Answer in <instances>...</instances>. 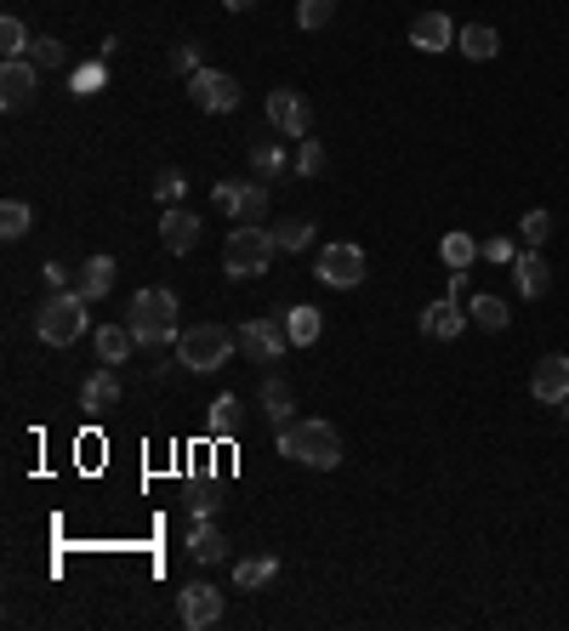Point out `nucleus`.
I'll return each instance as SVG.
<instances>
[{
	"instance_id": "1",
	"label": "nucleus",
	"mask_w": 569,
	"mask_h": 631,
	"mask_svg": "<svg viewBox=\"0 0 569 631\" xmlns=\"http://www.w3.org/2000/svg\"><path fill=\"white\" fill-rule=\"evenodd\" d=\"M274 449H280L285 461H302L313 472H331L342 461V438H336L331 421H285L280 438H274Z\"/></svg>"
},
{
	"instance_id": "2",
	"label": "nucleus",
	"mask_w": 569,
	"mask_h": 631,
	"mask_svg": "<svg viewBox=\"0 0 569 631\" xmlns=\"http://www.w3.org/2000/svg\"><path fill=\"white\" fill-rule=\"evenodd\" d=\"M126 324H132L137 347H165L171 336H177V296H171L165 285L137 290L132 308H126Z\"/></svg>"
},
{
	"instance_id": "3",
	"label": "nucleus",
	"mask_w": 569,
	"mask_h": 631,
	"mask_svg": "<svg viewBox=\"0 0 569 631\" xmlns=\"http://www.w3.org/2000/svg\"><path fill=\"white\" fill-rule=\"evenodd\" d=\"M234 347H239V331H228V324H194V331L177 336V364L194 370V375H206V370H222L234 359Z\"/></svg>"
},
{
	"instance_id": "4",
	"label": "nucleus",
	"mask_w": 569,
	"mask_h": 631,
	"mask_svg": "<svg viewBox=\"0 0 569 631\" xmlns=\"http://www.w3.org/2000/svg\"><path fill=\"white\" fill-rule=\"evenodd\" d=\"M35 336L46 347H69V342H81L86 336V296L81 290H52L35 308Z\"/></svg>"
},
{
	"instance_id": "5",
	"label": "nucleus",
	"mask_w": 569,
	"mask_h": 631,
	"mask_svg": "<svg viewBox=\"0 0 569 631\" xmlns=\"http://www.w3.org/2000/svg\"><path fill=\"white\" fill-rule=\"evenodd\" d=\"M280 257V245L268 228H234L228 245H222V273L228 280H257V273H268Z\"/></svg>"
},
{
	"instance_id": "6",
	"label": "nucleus",
	"mask_w": 569,
	"mask_h": 631,
	"mask_svg": "<svg viewBox=\"0 0 569 631\" xmlns=\"http://www.w3.org/2000/svg\"><path fill=\"white\" fill-rule=\"evenodd\" d=\"M188 97H194V109H206V114H234L239 109V81L228 69H194Z\"/></svg>"
},
{
	"instance_id": "7",
	"label": "nucleus",
	"mask_w": 569,
	"mask_h": 631,
	"mask_svg": "<svg viewBox=\"0 0 569 631\" xmlns=\"http://www.w3.org/2000/svg\"><path fill=\"white\" fill-rule=\"evenodd\" d=\"M239 352L251 364H280L290 352V336H285V319H245L239 324Z\"/></svg>"
},
{
	"instance_id": "8",
	"label": "nucleus",
	"mask_w": 569,
	"mask_h": 631,
	"mask_svg": "<svg viewBox=\"0 0 569 631\" xmlns=\"http://www.w3.org/2000/svg\"><path fill=\"white\" fill-rule=\"evenodd\" d=\"M313 273L331 290H354V285H364V250L359 245H325V250H319V262H313Z\"/></svg>"
},
{
	"instance_id": "9",
	"label": "nucleus",
	"mask_w": 569,
	"mask_h": 631,
	"mask_svg": "<svg viewBox=\"0 0 569 631\" xmlns=\"http://www.w3.org/2000/svg\"><path fill=\"white\" fill-rule=\"evenodd\" d=\"M35 91H40V74H35V63L7 58V69H0V109H7V114H23V109L35 103Z\"/></svg>"
},
{
	"instance_id": "10",
	"label": "nucleus",
	"mask_w": 569,
	"mask_h": 631,
	"mask_svg": "<svg viewBox=\"0 0 569 631\" xmlns=\"http://www.w3.org/2000/svg\"><path fill=\"white\" fill-rule=\"evenodd\" d=\"M177 615H183V626H188V631L217 626V620H222V592H217V586H206V580H194V586H183V592H177Z\"/></svg>"
},
{
	"instance_id": "11",
	"label": "nucleus",
	"mask_w": 569,
	"mask_h": 631,
	"mask_svg": "<svg viewBox=\"0 0 569 631\" xmlns=\"http://www.w3.org/2000/svg\"><path fill=\"white\" fill-rule=\"evenodd\" d=\"M268 125L302 143V137H308V97H302V91H290V86L268 91Z\"/></svg>"
},
{
	"instance_id": "12",
	"label": "nucleus",
	"mask_w": 569,
	"mask_h": 631,
	"mask_svg": "<svg viewBox=\"0 0 569 631\" xmlns=\"http://www.w3.org/2000/svg\"><path fill=\"white\" fill-rule=\"evenodd\" d=\"M530 393L535 404H564L569 398V352H547L530 375Z\"/></svg>"
},
{
	"instance_id": "13",
	"label": "nucleus",
	"mask_w": 569,
	"mask_h": 631,
	"mask_svg": "<svg viewBox=\"0 0 569 631\" xmlns=\"http://www.w3.org/2000/svg\"><path fill=\"white\" fill-rule=\"evenodd\" d=\"M467 331V313H461V296H444L422 308V336L428 342H456Z\"/></svg>"
},
{
	"instance_id": "14",
	"label": "nucleus",
	"mask_w": 569,
	"mask_h": 631,
	"mask_svg": "<svg viewBox=\"0 0 569 631\" xmlns=\"http://www.w3.org/2000/svg\"><path fill=\"white\" fill-rule=\"evenodd\" d=\"M461 40V29L444 12H416L410 17V46L416 52H444V46H456Z\"/></svg>"
},
{
	"instance_id": "15",
	"label": "nucleus",
	"mask_w": 569,
	"mask_h": 631,
	"mask_svg": "<svg viewBox=\"0 0 569 631\" xmlns=\"http://www.w3.org/2000/svg\"><path fill=\"white\" fill-rule=\"evenodd\" d=\"M160 239L171 257H188L194 245H200V216L183 211V206H165V222H160Z\"/></svg>"
},
{
	"instance_id": "16",
	"label": "nucleus",
	"mask_w": 569,
	"mask_h": 631,
	"mask_svg": "<svg viewBox=\"0 0 569 631\" xmlns=\"http://www.w3.org/2000/svg\"><path fill=\"white\" fill-rule=\"evenodd\" d=\"M114 404H120V375H114V364H97L81 382V410L103 416V410H114Z\"/></svg>"
},
{
	"instance_id": "17",
	"label": "nucleus",
	"mask_w": 569,
	"mask_h": 631,
	"mask_svg": "<svg viewBox=\"0 0 569 631\" xmlns=\"http://www.w3.org/2000/svg\"><path fill=\"white\" fill-rule=\"evenodd\" d=\"M91 347H97V359H103V364H126L132 347H137V336H132V324H97Z\"/></svg>"
},
{
	"instance_id": "18",
	"label": "nucleus",
	"mask_w": 569,
	"mask_h": 631,
	"mask_svg": "<svg viewBox=\"0 0 569 631\" xmlns=\"http://www.w3.org/2000/svg\"><path fill=\"white\" fill-rule=\"evenodd\" d=\"M512 280H518V296H547V285H553V268L541 262V250H524V257H512Z\"/></svg>"
},
{
	"instance_id": "19",
	"label": "nucleus",
	"mask_w": 569,
	"mask_h": 631,
	"mask_svg": "<svg viewBox=\"0 0 569 631\" xmlns=\"http://www.w3.org/2000/svg\"><path fill=\"white\" fill-rule=\"evenodd\" d=\"M262 416L274 421V426L296 421V393H290L285 375H268V382H262Z\"/></svg>"
},
{
	"instance_id": "20",
	"label": "nucleus",
	"mask_w": 569,
	"mask_h": 631,
	"mask_svg": "<svg viewBox=\"0 0 569 631\" xmlns=\"http://www.w3.org/2000/svg\"><path fill=\"white\" fill-rule=\"evenodd\" d=\"M114 273H120L114 257H86V262H81V296H86V301H103V296L114 290Z\"/></svg>"
},
{
	"instance_id": "21",
	"label": "nucleus",
	"mask_w": 569,
	"mask_h": 631,
	"mask_svg": "<svg viewBox=\"0 0 569 631\" xmlns=\"http://www.w3.org/2000/svg\"><path fill=\"white\" fill-rule=\"evenodd\" d=\"M456 52H461V58H473V63H490V58L502 52V35L490 29V23H467L461 40H456Z\"/></svg>"
},
{
	"instance_id": "22",
	"label": "nucleus",
	"mask_w": 569,
	"mask_h": 631,
	"mask_svg": "<svg viewBox=\"0 0 569 631\" xmlns=\"http://www.w3.org/2000/svg\"><path fill=\"white\" fill-rule=\"evenodd\" d=\"M188 558H194V564H222V558H228V541H222V529H217L211 518H206V523H194Z\"/></svg>"
},
{
	"instance_id": "23",
	"label": "nucleus",
	"mask_w": 569,
	"mask_h": 631,
	"mask_svg": "<svg viewBox=\"0 0 569 631\" xmlns=\"http://www.w3.org/2000/svg\"><path fill=\"white\" fill-rule=\"evenodd\" d=\"M280 319H285L290 347H313V342H319V331H325V313H319V308H285Z\"/></svg>"
},
{
	"instance_id": "24",
	"label": "nucleus",
	"mask_w": 569,
	"mask_h": 631,
	"mask_svg": "<svg viewBox=\"0 0 569 631\" xmlns=\"http://www.w3.org/2000/svg\"><path fill=\"white\" fill-rule=\"evenodd\" d=\"M262 216H268V188L245 183L239 199H234V228H262Z\"/></svg>"
},
{
	"instance_id": "25",
	"label": "nucleus",
	"mask_w": 569,
	"mask_h": 631,
	"mask_svg": "<svg viewBox=\"0 0 569 631\" xmlns=\"http://www.w3.org/2000/svg\"><path fill=\"white\" fill-rule=\"evenodd\" d=\"M274 574H280V558H268V552H262V558H245V564H234V586H239V592H262Z\"/></svg>"
},
{
	"instance_id": "26",
	"label": "nucleus",
	"mask_w": 569,
	"mask_h": 631,
	"mask_svg": "<svg viewBox=\"0 0 569 631\" xmlns=\"http://www.w3.org/2000/svg\"><path fill=\"white\" fill-rule=\"evenodd\" d=\"M467 313H473V324H479V331H490V336L512 324V313H507L502 296H473V308H467Z\"/></svg>"
},
{
	"instance_id": "27",
	"label": "nucleus",
	"mask_w": 569,
	"mask_h": 631,
	"mask_svg": "<svg viewBox=\"0 0 569 631\" xmlns=\"http://www.w3.org/2000/svg\"><path fill=\"white\" fill-rule=\"evenodd\" d=\"M206 426H211V438H234V433H239V398L222 393L211 410H206Z\"/></svg>"
},
{
	"instance_id": "28",
	"label": "nucleus",
	"mask_w": 569,
	"mask_h": 631,
	"mask_svg": "<svg viewBox=\"0 0 569 631\" xmlns=\"http://www.w3.org/2000/svg\"><path fill=\"white\" fill-rule=\"evenodd\" d=\"M438 257L450 262V268H473V262H479V239L456 228V234H444V239H438Z\"/></svg>"
},
{
	"instance_id": "29",
	"label": "nucleus",
	"mask_w": 569,
	"mask_h": 631,
	"mask_svg": "<svg viewBox=\"0 0 569 631\" xmlns=\"http://www.w3.org/2000/svg\"><path fill=\"white\" fill-rule=\"evenodd\" d=\"M274 234V245L280 250H308V239H313V222H302V216H285L280 228H268Z\"/></svg>"
},
{
	"instance_id": "30",
	"label": "nucleus",
	"mask_w": 569,
	"mask_h": 631,
	"mask_svg": "<svg viewBox=\"0 0 569 631\" xmlns=\"http://www.w3.org/2000/svg\"><path fill=\"white\" fill-rule=\"evenodd\" d=\"M296 23H302V29H331L336 0H296Z\"/></svg>"
},
{
	"instance_id": "31",
	"label": "nucleus",
	"mask_w": 569,
	"mask_h": 631,
	"mask_svg": "<svg viewBox=\"0 0 569 631\" xmlns=\"http://www.w3.org/2000/svg\"><path fill=\"white\" fill-rule=\"evenodd\" d=\"M29 222H35V211L23 206V199H7V206H0V234H7V239H23V234H29Z\"/></svg>"
},
{
	"instance_id": "32",
	"label": "nucleus",
	"mask_w": 569,
	"mask_h": 631,
	"mask_svg": "<svg viewBox=\"0 0 569 631\" xmlns=\"http://www.w3.org/2000/svg\"><path fill=\"white\" fill-rule=\"evenodd\" d=\"M251 165H257L262 183H274V176L285 171V148H280V143H257V148H251Z\"/></svg>"
},
{
	"instance_id": "33",
	"label": "nucleus",
	"mask_w": 569,
	"mask_h": 631,
	"mask_svg": "<svg viewBox=\"0 0 569 631\" xmlns=\"http://www.w3.org/2000/svg\"><path fill=\"white\" fill-rule=\"evenodd\" d=\"M553 234V216L547 211H524V216H518V239H524L530 250H541V239H547Z\"/></svg>"
},
{
	"instance_id": "34",
	"label": "nucleus",
	"mask_w": 569,
	"mask_h": 631,
	"mask_svg": "<svg viewBox=\"0 0 569 631\" xmlns=\"http://www.w3.org/2000/svg\"><path fill=\"white\" fill-rule=\"evenodd\" d=\"M29 29H23V23L17 17H0V52H7V58H23V52H29Z\"/></svg>"
},
{
	"instance_id": "35",
	"label": "nucleus",
	"mask_w": 569,
	"mask_h": 631,
	"mask_svg": "<svg viewBox=\"0 0 569 631\" xmlns=\"http://www.w3.org/2000/svg\"><path fill=\"white\" fill-rule=\"evenodd\" d=\"M103 81H109V69H103V63H81V69L69 74V91H74V97H91Z\"/></svg>"
},
{
	"instance_id": "36",
	"label": "nucleus",
	"mask_w": 569,
	"mask_h": 631,
	"mask_svg": "<svg viewBox=\"0 0 569 631\" xmlns=\"http://www.w3.org/2000/svg\"><path fill=\"white\" fill-rule=\"evenodd\" d=\"M296 176H319V171H325V148H319L313 137H302V148H296Z\"/></svg>"
},
{
	"instance_id": "37",
	"label": "nucleus",
	"mask_w": 569,
	"mask_h": 631,
	"mask_svg": "<svg viewBox=\"0 0 569 631\" xmlns=\"http://www.w3.org/2000/svg\"><path fill=\"white\" fill-rule=\"evenodd\" d=\"M29 52H35V63H40V69H63V63H69V52H63V40H58V35H40V40L29 46Z\"/></svg>"
},
{
	"instance_id": "38",
	"label": "nucleus",
	"mask_w": 569,
	"mask_h": 631,
	"mask_svg": "<svg viewBox=\"0 0 569 631\" xmlns=\"http://www.w3.org/2000/svg\"><path fill=\"white\" fill-rule=\"evenodd\" d=\"M183 171H160L154 176V199H160V206H183Z\"/></svg>"
},
{
	"instance_id": "39",
	"label": "nucleus",
	"mask_w": 569,
	"mask_h": 631,
	"mask_svg": "<svg viewBox=\"0 0 569 631\" xmlns=\"http://www.w3.org/2000/svg\"><path fill=\"white\" fill-rule=\"evenodd\" d=\"M171 69H177V74H194V69H200V46H194V40L171 46Z\"/></svg>"
},
{
	"instance_id": "40",
	"label": "nucleus",
	"mask_w": 569,
	"mask_h": 631,
	"mask_svg": "<svg viewBox=\"0 0 569 631\" xmlns=\"http://www.w3.org/2000/svg\"><path fill=\"white\" fill-rule=\"evenodd\" d=\"M217 507H222V500H217L211 490H194V500H188V512H194V523H206V518H217Z\"/></svg>"
},
{
	"instance_id": "41",
	"label": "nucleus",
	"mask_w": 569,
	"mask_h": 631,
	"mask_svg": "<svg viewBox=\"0 0 569 631\" xmlns=\"http://www.w3.org/2000/svg\"><path fill=\"white\" fill-rule=\"evenodd\" d=\"M479 257H484V262H512L518 250H512V239H484V245H479Z\"/></svg>"
},
{
	"instance_id": "42",
	"label": "nucleus",
	"mask_w": 569,
	"mask_h": 631,
	"mask_svg": "<svg viewBox=\"0 0 569 631\" xmlns=\"http://www.w3.org/2000/svg\"><path fill=\"white\" fill-rule=\"evenodd\" d=\"M239 188H245V183H217V188H211L217 211H228V216H234V199H239Z\"/></svg>"
},
{
	"instance_id": "43",
	"label": "nucleus",
	"mask_w": 569,
	"mask_h": 631,
	"mask_svg": "<svg viewBox=\"0 0 569 631\" xmlns=\"http://www.w3.org/2000/svg\"><path fill=\"white\" fill-rule=\"evenodd\" d=\"M40 280H46V290H69V273H63L58 262H46V273H40Z\"/></svg>"
},
{
	"instance_id": "44",
	"label": "nucleus",
	"mask_w": 569,
	"mask_h": 631,
	"mask_svg": "<svg viewBox=\"0 0 569 631\" xmlns=\"http://www.w3.org/2000/svg\"><path fill=\"white\" fill-rule=\"evenodd\" d=\"M222 7H228V12H251L257 0H222Z\"/></svg>"
},
{
	"instance_id": "45",
	"label": "nucleus",
	"mask_w": 569,
	"mask_h": 631,
	"mask_svg": "<svg viewBox=\"0 0 569 631\" xmlns=\"http://www.w3.org/2000/svg\"><path fill=\"white\" fill-rule=\"evenodd\" d=\"M564 421H569V398H564Z\"/></svg>"
}]
</instances>
